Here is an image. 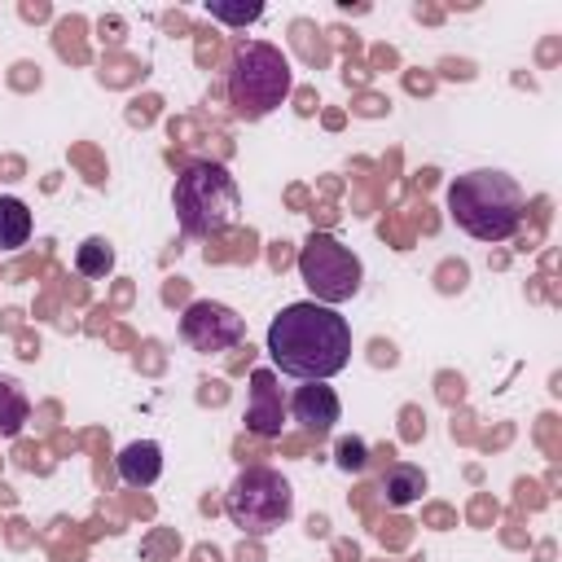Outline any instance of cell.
Returning a JSON list of instances; mask_svg holds the SVG:
<instances>
[{"label": "cell", "instance_id": "obj_1", "mask_svg": "<svg viewBox=\"0 0 562 562\" xmlns=\"http://www.w3.org/2000/svg\"><path fill=\"white\" fill-rule=\"evenodd\" d=\"M268 356L299 382H325L351 360V325L325 303H290L268 325Z\"/></svg>", "mask_w": 562, "mask_h": 562}, {"label": "cell", "instance_id": "obj_2", "mask_svg": "<svg viewBox=\"0 0 562 562\" xmlns=\"http://www.w3.org/2000/svg\"><path fill=\"white\" fill-rule=\"evenodd\" d=\"M448 215L479 241H505L522 224V189L496 167L461 171L448 184Z\"/></svg>", "mask_w": 562, "mask_h": 562}, {"label": "cell", "instance_id": "obj_3", "mask_svg": "<svg viewBox=\"0 0 562 562\" xmlns=\"http://www.w3.org/2000/svg\"><path fill=\"white\" fill-rule=\"evenodd\" d=\"M171 202H176V220L189 237H215L237 220L241 189H237V180L224 162L198 158V162L180 167Z\"/></svg>", "mask_w": 562, "mask_h": 562}, {"label": "cell", "instance_id": "obj_4", "mask_svg": "<svg viewBox=\"0 0 562 562\" xmlns=\"http://www.w3.org/2000/svg\"><path fill=\"white\" fill-rule=\"evenodd\" d=\"M294 88V70L277 44L263 40H241L233 61H228V105L241 119H263L272 114Z\"/></svg>", "mask_w": 562, "mask_h": 562}, {"label": "cell", "instance_id": "obj_5", "mask_svg": "<svg viewBox=\"0 0 562 562\" xmlns=\"http://www.w3.org/2000/svg\"><path fill=\"white\" fill-rule=\"evenodd\" d=\"M224 514H228V522L237 531L268 536V531H277V527L290 522V514H294V487L272 465H246L228 483V492H224Z\"/></svg>", "mask_w": 562, "mask_h": 562}, {"label": "cell", "instance_id": "obj_6", "mask_svg": "<svg viewBox=\"0 0 562 562\" xmlns=\"http://www.w3.org/2000/svg\"><path fill=\"white\" fill-rule=\"evenodd\" d=\"M299 277H303V285L316 294L312 303L334 307V303H347V299L360 290L364 268H360L356 250L342 246L334 233H312V237L303 241V250H299Z\"/></svg>", "mask_w": 562, "mask_h": 562}, {"label": "cell", "instance_id": "obj_7", "mask_svg": "<svg viewBox=\"0 0 562 562\" xmlns=\"http://www.w3.org/2000/svg\"><path fill=\"white\" fill-rule=\"evenodd\" d=\"M180 338L202 351V356H215V351H228L246 338V321L228 307V303H215V299H193L180 316Z\"/></svg>", "mask_w": 562, "mask_h": 562}, {"label": "cell", "instance_id": "obj_8", "mask_svg": "<svg viewBox=\"0 0 562 562\" xmlns=\"http://www.w3.org/2000/svg\"><path fill=\"white\" fill-rule=\"evenodd\" d=\"M285 426V400L277 386L272 369H255L250 373V400H246V430L259 439H277Z\"/></svg>", "mask_w": 562, "mask_h": 562}, {"label": "cell", "instance_id": "obj_9", "mask_svg": "<svg viewBox=\"0 0 562 562\" xmlns=\"http://www.w3.org/2000/svg\"><path fill=\"white\" fill-rule=\"evenodd\" d=\"M290 413H294V422L307 426L312 435H325V430L342 417V404H338L334 386H325V382H303V386L294 391V400H290Z\"/></svg>", "mask_w": 562, "mask_h": 562}, {"label": "cell", "instance_id": "obj_10", "mask_svg": "<svg viewBox=\"0 0 562 562\" xmlns=\"http://www.w3.org/2000/svg\"><path fill=\"white\" fill-rule=\"evenodd\" d=\"M114 470H119V479H123L127 487H149V483H158V474H162V448H158L154 439H132V443L114 457Z\"/></svg>", "mask_w": 562, "mask_h": 562}, {"label": "cell", "instance_id": "obj_11", "mask_svg": "<svg viewBox=\"0 0 562 562\" xmlns=\"http://www.w3.org/2000/svg\"><path fill=\"white\" fill-rule=\"evenodd\" d=\"M422 492H426V470H422V465H413V461L386 465V474H382V496H386L391 509H408L413 501H422Z\"/></svg>", "mask_w": 562, "mask_h": 562}, {"label": "cell", "instance_id": "obj_12", "mask_svg": "<svg viewBox=\"0 0 562 562\" xmlns=\"http://www.w3.org/2000/svg\"><path fill=\"white\" fill-rule=\"evenodd\" d=\"M31 237V206L13 193H0V250H18Z\"/></svg>", "mask_w": 562, "mask_h": 562}, {"label": "cell", "instance_id": "obj_13", "mask_svg": "<svg viewBox=\"0 0 562 562\" xmlns=\"http://www.w3.org/2000/svg\"><path fill=\"white\" fill-rule=\"evenodd\" d=\"M26 417H31V400H26L22 382L18 378H0V439L22 435Z\"/></svg>", "mask_w": 562, "mask_h": 562}, {"label": "cell", "instance_id": "obj_14", "mask_svg": "<svg viewBox=\"0 0 562 562\" xmlns=\"http://www.w3.org/2000/svg\"><path fill=\"white\" fill-rule=\"evenodd\" d=\"M114 268V246L105 237H83L75 250V272L83 277H105Z\"/></svg>", "mask_w": 562, "mask_h": 562}, {"label": "cell", "instance_id": "obj_15", "mask_svg": "<svg viewBox=\"0 0 562 562\" xmlns=\"http://www.w3.org/2000/svg\"><path fill=\"white\" fill-rule=\"evenodd\" d=\"M206 13H211V18H220V22L246 26V22H255V18L263 13V4H220V0H211V4H206Z\"/></svg>", "mask_w": 562, "mask_h": 562}, {"label": "cell", "instance_id": "obj_16", "mask_svg": "<svg viewBox=\"0 0 562 562\" xmlns=\"http://www.w3.org/2000/svg\"><path fill=\"white\" fill-rule=\"evenodd\" d=\"M334 461H338L342 470H364V461H369V448H364V439H356V435L338 439V448H334Z\"/></svg>", "mask_w": 562, "mask_h": 562}]
</instances>
